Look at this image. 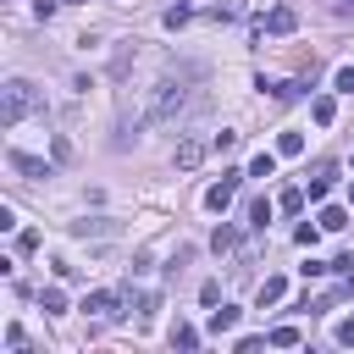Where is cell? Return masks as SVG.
Here are the masks:
<instances>
[{
    "label": "cell",
    "mask_w": 354,
    "mask_h": 354,
    "mask_svg": "<svg viewBox=\"0 0 354 354\" xmlns=\"http://www.w3.org/2000/svg\"><path fill=\"white\" fill-rule=\"evenodd\" d=\"M183 105H188V83H183V77H160V83L149 88L144 122H177V116H183Z\"/></svg>",
    "instance_id": "6da1fadb"
},
{
    "label": "cell",
    "mask_w": 354,
    "mask_h": 354,
    "mask_svg": "<svg viewBox=\"0 0 354 354\" xmlns=\"http://www.w3.org/2000/svg\"><path fill=\"white\" fill-rule=\"evenodd\" d=\"M39 111V88L28 83V77H11L6 88H0V127H17L22 116H33Z\"/></svg>",
    "instance_id": "7a4b0ae2"
},
{
    "label": "cell",
    "mask_w": 354,
    "mask_h": 354,
    "mask_svg": "<svg viewBox=\"0 0 354 354\" xmlns=\"http://www.w3.org/2000/svg\"><path fill=\"white\" fill-rule=\"evenodd\" d=\"M210 149H216V138H183V144H177V171H194Z\"/></svg>",
    "instance_id": "3957f363"
},
{
    "label": "cell",
    "mask_w": 354,
    "mask_h": 354,
    "mask_svg": "<svg viewBox=\"0 0 354 354\" xmlns=\"http://www.w3.org/2000/svg\"><path fill=\"white\" fill-rule=\"evenodd\" d=\"M232 194H238V171H221V183H210L205 205H210V210H227V205H232Z\"/></svg>",
    "instance_id": "277c9868"
},
{
    "label": "cell",
    "mask_w": 354,
    "mask_h": 354,
    "mask_svg": "<svg viewBox=\"0 0 354 354\" xmlns=\"http://www.w3.org/2000/svg\"><path fill=\"white\" fill-rule=\"evenodd\" d=\"M260 28H266V33H293V28H299V11H293V6H271Z\"/></svg>",
    "instance_id": "5b68a950"
},
{
    "label": "cell",
    "mask_w": 354,
    "mask_h": 354,
    "mask_svg": "<svg viewBox=\"0 0 354 354\" xmlns=\"http://www.w3.org/2000/svg\"><path fill=\"white\" fill-rule=\"evenodd\" d=\"M11 171H22V177H50V166H44L39 155H22V149H11Z\"/></svg>",
    "instance_id": "8992f818"
},
{
    "label": "cell",
    "mask_w": 354,
    "mask_h": 354,
    "mask_svg": "<svg viewBox=\"0 0 354 354\" xmlns=\"http://www.w3.org/2000/svg\"><path fill=\"white\" fill-rule=\"evenodd\" d=\"M315 221H321L326 232H343V227H348V210H343V205H326V210H321Z\"/></svg>",
    "instance_id": "52a82bcc"
},
{
    "label": "cell",
    "mask_w": 354,
    "mask_h": 354,
    "mask_svg": "<svg viewBox=\"0 0 354 354\" xmlns=\"http://www.w3.org/2000/svg\"><path fill=\"white\" fill-rule=\"evenodd\" d=\"M210 243H216V254H232V249H238V227H227V221H221V227L210 232Z\"/></svg>",
    "instance_id": "ba28073f"
},
{
    "label": "cell",
    "mask_w": 354,
    "mask_h": 354,
    "mask_svg": "<svg viewBox=\"0 0 354 354\" xmlns=\"http://www.w3.org/2000/svg\"><path fill=\"white\" fill-rule=\"evenodd\" d=\"M116 310V293H88L83 299V315H111Z\"/></svg>",
    "instance_id": "9c48e42d"
},
{
    "label": "cell",
    "mask_w": 354,
    "mask_h": 354,
    "mask_svg": "<svg viewBox=\"0 0 354 354\" xmlns=\"http://www.w3.org/2000/svg\"><path fill=\"white\" fill-rule=\"evenodd\" d=\"M232 326H238V310H232V304L210 310V332H216V337H221V332H232Z\"/></svg>",
    "instance_id": "30bf717a"
},
{
    "label": "cell",
    "mask_w": 354,
    "mask_h": 354,
    "mask_svg": "<svg viewBox=\"0 0 354 354\" xmlns=\"http://www.w3.org/2000/svg\"><path fill=\"white\" fill-rule=\"evenodd\" d=\"M282 293H288V282H282V277H266V282H260V310H266V304H277Z\"/></svg>",
    "instance_id": "8fae6325"
},
{
    "label": "cell",
    "mask_w": 354,
    "mask_h": 354,
    "mask_svg": "<svg viewBox=\"0 0 354 354\" xmlns=\"http://www.w3.org/2000/svg\"><path fill=\"white\" fill-rule=\"evenodd\" d=\"M266 343H271V348H293V343H299V326H271Z\"/></svg>",
    "instance_id": "7c38bea8"
},
{
    "label": "cell",
    "mask_w": 354,
    "mask_h": 354,
    "mask_svg": "<svg viewBox=\"0 0 354 354\" xmlns=\"http://www.w3.org/2000/svg\"><path fill=\"white\" fill-rule=\"evenodd\" d=\"M310 116H315V122H321V127H326V122H332V116H337V100H332V94H321V100H315V105H310Z\"/></svg>",
    "instance_id": "4fadbf2b"
},
{
    "label": "cell",
    "mask_w": 354,
    "mask_h": 354,
    "mask_svg": "<svg viewBox=\"0 0 354 354\" xmlns=\"http://www.w3.org/2000/svg\"><path fill=\"white\" fill-rule=\"evenodd\" d=\"M277 210L299 216V210H304V194H299V188H282V194H277Z\"/></svg>",
    "instance_id": "5bb4252c"
},
{
    "label": "cell",
    "mask_w": 354,
    "mask_h": 354,
    "mask_svg": "<svg viewBox=\"0 0 354 354\" xmlns=\"http://www.w3.org/2000/svg\"><path fill=\"white\" fill-rule=\"evenodd\" d=\"M39 304H44V315H61V310H66V293H61V288H44Z\"/></svg>",
    "instance_id": "9a60e30c"
},
{
    "label": "cell",
    "mask_w": 354,
    "mask_h": 354,
    "mask_svg": "<svg viewBox=\"0 0 354 354\" xmlns=\"http://www.w3.org/2000/svg\"><path fill=\"white\" fill-rule=\"evenodd\" d=\"M171 343H177V348H194V343H199V332H194L188 321H177V326H171Z\"/></svg>",
    "instance_id": "2e32d148"
},
{
    "label": "cell",
    "mask_w": 354,
    "mask_h": 354,
    "mask_svg": "<svg viewBox=\"0 0 354 354\" xmlns=\"http://www.w3.org/2000/svg\"><path fill=\"white\" fill-rule=\"evenodd\" d=\"M299 149H304V133H282L277 138V155H299Z\"/></svg>",
    "instance_id": "e0dca14e"
},
{
    "label": "cell",
    "mask_w": 354,
    "mask_h": 354,
    "mask_svg": "<svg viewBox=\"0 0 354 354\" xmlns=\"http://www.w3.org/2000/svg\"><path fill=\"white\" fill-rule=\"evenodd\" d=\"M271 171H277V155H254L249 160V177H271Z\"/></svg>",
    "instance_id": "ac0fdd59"
},
{
    "label": "cell",
    "mask_w": 354,
    "mask_h": 354,
    "mask_svg": "<svg viewBox=\"0 0 354 354\" xmlns=\"http://www.w3.org/2000/svg\"><path fill=\"white\" fill-rule=\"evenodd\" d=\"M266 221H271V199H254L249 205V227H266Z\"/></svg>",
    "instance_id": "d6986e66"
},
{
    "label": "cell",
    "mask_w": 354,
    "mask_h": 354,
    "mask_svg": "<svg viewBox=\"0 0 354 354\" xmlns=\"http://www.w3.org/2000/svg\"><path fill=\"white\" fill-rule=\"evenodd\" d=\"M183 22H188V6H171V11H166V28H171V33H177V28H183Z\"/></svg>",
    "instance_id": "ffe728a7"
},
{
    "label": "cell",
    "mask_w": 354,
    "mask_h": 354,
    "mask_svg": "<svg viewBox=\"0 0 354 354\" xmlns=\"http://www.w3.org/2000/svg\"><path fill=\"white\" fill-rule=\"evenodd\" d=\"M293 238H299V243H304V249H310V243H315V238H321V221H315V227H310V221H304V227H299V232H293Z\"/></svg>",
    "instance_id": "44dd1931"
},
{
    "label": "cell",
    "mask_w": 354,
    "mask_h": 354,
    "mask_svg": "<svg viewBox=\"0 0 354 354\" xmlns=\"http://www.w3.org/2000/svg\"><path fill=\"white\" fill-rule=\"evenodd\" d=\"M337 88H343V94H354V66H337Z\"/></svg>",
    "instance_id": "7402d4cb"
},
{
    "label": "cell",
    "mask_w": 354,
    "mask_h": 354,
    "mask_svg": "<svg viewBox=\"0 0 354 354\" xmlns=\"http://www.w3.org/2000/svg\"><path fill=\"white\" fill-rule=\"evenodd\" d=\"M337 343H354V321H337Z\"/></svg>",
    "instance_id": "603a6c76"
},
{
    "label": "cell",
    "mask_w": 354,
    "mask_h": 354,
    "mask_svg": "<svg viewBox=\"0 0 354 354\" xmlns=\"http://www.w3.org/2000/svg\"><path fill=\"white\" fill-rule=\"evenodd\" d=\"M337 11H343V17H354V0H343V6H337Z\"/></svg>",
    "instance_id": "cb8c5ba5"
},
{
    "label": "cell",
    "mask_w": 354,
    "mask_h": 354,
    "mask_svg": "<svg viewBox=\"0 0 354 354\" xmlns=\"http://www.w3.org/2000/svg\"><path fill=\"white\" fill-rule=\"evenodd\" d=\"M348 199H354V183H348Z\"/></svg>",
    "instance_id": "d4e9b609"
}]
</instances>
